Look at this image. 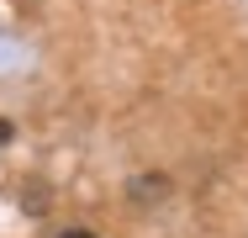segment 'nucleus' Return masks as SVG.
<instances>
[{"label": "nucleus", "instance_id": "f257e3e1", "mask_svg": "<svg viewBox=\"0 0 248 238\" xmlns=\"http://www.w3.org/2000/svg\"><path fill=\"white\" fill-rule=\"evenodd\" d=\"M5 138H11V122H0V143H5Z\"/></svg>", "mask_w": 248, "mask_h": 238}, {"label": "nucleus", "instance_id": "f03ea898", "mask_svg": "<svg viewBox=\"0 0 248 238\" xmlns=\"http://www.w3.org/2000/svg\"><path fill=\"white\" fill-rule=\"evenodd\" d=\"M63 238H90V233H63Z\"/></svg>", "mask_w": 248, "mask_h": 238}]
</instances>
